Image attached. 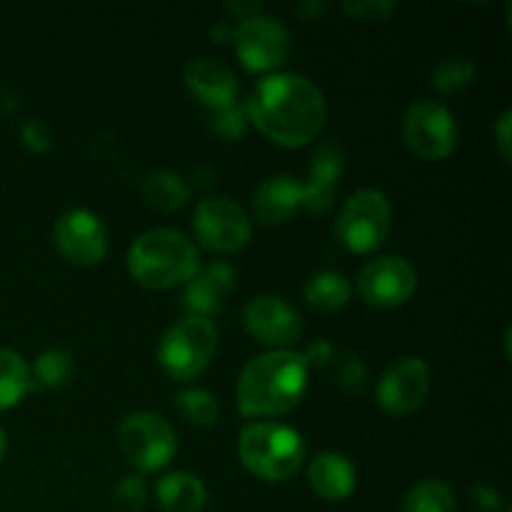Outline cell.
I'll return each instance as SVG.
<instances>
[{
  "label": "cell",
  "mask_w": 512,
  "mask_h": 512,
  "mask_svg": "<svg viewBox=\"0 0 512 512\" xmlns=\"http://www.w3.org/2000/svg\"><path fill=\"white\" fill-rule=\"evenodd\" d=\"M510 125H512V113L510 110H505V113L498 118V123H495V130H493L495 145H498V153L500 158H503V163H510V155H512Z\"/></svg>",
  "instance_id": "1f68e13d"
},
{
  "label": "cell",
  "mask_w": 512,
  "mask_h": 512,
  "mask_svg": "<svg viewBox=\"0 0 512 512\" xmlns=\"http://www.w3.org/2000/svg\"><path fill=\"white\" fill-rule=\"evenodd\" d=\"M175 410L193 428H213L220 420V403L200 388L180 390L175 395Z\"/></svg>",
  "instance_id": "cb8c5ba5"
},
{
  "label": "cell",
  "mask_w": 512,
  "mask_h": 512,
  "mask_svg": "<svg viewBox=\"0 0 512 512\" xmlns=\"http://www.w3.org/2000/svg\"><path fill=\"white\" fill-rule=\"evenodd\" d=\"M350 298V283L345 275L325 270V273L313 275L305 283V300L318 313H335L343 308Z\"/></svg>",
  "instance_id": "ffe728a7"
},
{
  "label": "cell",
  "mask_w": 512,
  "mask_h": 512,
  "mask_svg": "<svg viewBox=\"0 0 512 512\" xmlns=\"http://www.w3.org/2000/svg\"><path fill=\"white\" fill-rule=\"evenodd\" d=\"M238 453L245 468L260 480L280 483L303 468L305 443L298 430L280 423L245 425L238 440Z\"/></svg>",
  "instance_id": "277c9868"
},
{
  "label": "cell",
  "mask_w": 512,
  "mask_h": 512,
  "mask_svg": "<svg viewBox=\"0 0 512 512\" xmlns=\"http://www.w3.org/2000/svg\"><path fill=\"white\" fill-rule=\"evenodd\" d=\"M505 512H512V510H510V508H508V510H505Z\"/></svg>",
  "instance_id": "d590c367"
},
{
  "label": "cell",
  "mask_w": 512,
  "mask_h": 512,
  "mask_svg": "<svg viewBox=\"0 0 512 512\" xmlns=\"http://www.w3.org/2000/svg\"><path fill=\"white\" fill-rule=\"evenodd\" d=\"M5 450H8V438H5V430L0 428V463H3L5 458Z\"/></svg>",
  "instance_id": "e575fe53"
},
{
  "label": "cell",
  "mask_w": 512,
  "mask_h": 512,
  "mask_svg": "<svg viewBox=\"0 0 512 512\" xmlns=\"http://www.w3.org/2000/svg\"><path fill=\"white\" fill-rule=\"evenodd\" d=\"M255 128L285 148L308 145L323 133L328 105L313 80L295 73L265 75L245 100Z\"/></svg>",
  "instance_id": "6da1fadb"
},
{
  "label": "cell",
  "mask_w": 512,
  "mask_h": 512,
  "mask_svg": "<svg viewBox=\"0 0 512 512\" xmlns=\"http://www.w3.org/2000/svg\"><path fill=\"white\" fill-rule=\"evenodd\" d=\"M55 248L75 265H98L108 253V230L90 210L75 208L58 218L53 228Z\"/></svg>",
  "instance_id": "4fadbf2b"
},
{
  "label": "cell",
  "mask_w": 512,
  "mask_h": 512,
  "mask_svg": "<svg viewBox=\"0 0 512 512\" xmlns=\"http://www.w3.org/2000/svg\"><path fill=\"white\" fill-rule=\"evenodd\" d=\"M343 10L360 20H385L390 13H395V3H390V0H363V3H343Z\"/></svg>",
  "instance_id": "f546056e"
},
{
  "label": "cell",
  "mask_w": 512,
  "mask_h": 512,
  "mask_svg": "<svg viewBox=\"0 0 512 512\" xmlns=\"http://www.w3.org/2000/svg\"><path fill=\"white\" fill-rule=\"evenodd\" d=\"M235 273L230 265L213 263L208 268H198V273L188 280L185 288V308L193 310L190 315L208 318L210 313L220 310L225 295L233 290Z\"/></svg>",
  "instance_id": "e0dca14e"
},
{
  "label": "cell",
  "mask_w": 512,
  "mask_h": 512,
  "mask_svg": "<svg viewBox=\"0 0 512 512\" xmlns=\"http://www.w3.org/2000/svg\"><path fill=\"white\" fill-rule=\"evenodd\" d=\"M430 393V368L425 360L405 355L390 363L378 380V403L388 415L403 418L418 410Z\"/></svg>",
  "instance_id": "8fae6325"
},
{
  "label": "cell",
  "mask_w": 512,
  "mask_h": 512,
  "mask_svg": "<svg viewBox=\"0 0 512 512\" xmlns=\"http://www.w3.org/2000/svg\"><path fill=\"white\" fill-rule=\"evenodd\" d=\"M35 380L45 388H63L65 383H70L75 375V360L73 355L65 353V350H45L38 355L33 365Z\"/></svg>",
  "instance_id": "484cf974"
},
{
  "label": "cell",
  "mask_w": 512,
  "mask_h": 512,
  "mask_svg": "<svg viewBox=\"0 0 512 512\" xmlns=\"http://www.w3.org/2000/svg\"><path fill=\"white\" fill-rule=\"evenodd\" d=\"M345 168V150L338 143H323L313 150L310 155V180L308 183L318 185V188L333 190L335 180L343 175Z\"/></svg>",
  "instance_id": "d4e9b609"
},
{
  "label": "cell",
  "mask_w": 512,
  "mask_h": 512,
  "mask_svg": "<svg viewBox=\"0 0 512 512\" xmlns=\"http://www.w3.org/2000/svg\"><path fill=\"white\" fill-rule=\"evenodd\" d=\"M308 360L295 350H270L243 368L238 408L248 418H273L293 410L308 390Z\"/></svg>",
  "instance_id": "7a4b0ae2"
},
{
  "label": "cell",
  "mask_w": 512,
  "mask_h": 512,
  "mask_svg": "<svg viewBox=\"0 0 512 512\" xmlns=\"http://www.w3.org/2000/svg\"><path fill=\"white\" fill-rule=\"evenodd\" d=\"M113 500L123 512H140L148 500V488L138 475H125L113 488Z\"/></svg>",
  "instance_id": "83f0119b"
},
{
  "label": "cell",
  "mask_w": 512,
  "mask_h": 512,
  "mask_svg": "<svg viewBox=\"0 0 512 512\" xmlns=\"http://www.w3.org/2000/svg\"><path fill=\"white\" fill-rule=\"evenodd\" d=\"M245 120H248L245 118V110L235 103V105H230V108L215 110L213 128L218 130L223 138L238 140V138H243V133H245Z\"/></svg>",
  "instance_id": "f1b7e54d"
},
{
  "label": "cell",
  "mask_w": 512,
  "mask_h": 512,
  "mask_svg": "<svg viewBox=\"0 0 512 512\" xmlns=\"http://www.w3.org/2000/svg\"><path fill=\"white\" fill-rule=\"evenodd\" d=\"M415 288H418V273L400 255L370 260L358 275L360 298L375 308H398L410 300Z\"/></svg>",
  "instance_id": "7c38bea8"
},
{
  "label": "cell",
  "mask_w": 512,
  "mask_h": 512,
  "mask_svg": "<svg viewBox=\"0 0 512 512\" xmlns=\"http://www.w3.org/2000/svg\"><path fill=\"white\" fill-rule=\"evenodd\" d=\"M330 353H333L330 343L328 340L320 338V340H315L308 350H305L303 358L308 360V365H325V360H330Z\"/></svg>",
  "instance_id": "836d02e7"
},
{
  "label": "cell",
  "mask_w": 512,
  "mask_h": 512,
  "mask_svg": "<svg viewBox=\"0 0 512 512\" xmlns=\"http://www.w3.org/2000/svg\"><path fill=\"white\" fill-rule=\"evenodd\" d=\"M200 268L193 240L170 228H155L140 235L128 250V270L140 285L153 290L188 283Z\"/></svg>",
  "instance_id": "3957f363"
},
{
  "label": "cell",
  "mask_w": 512,
  "mask_h": 512,
  "mask_svg": "<svg viewBox=\"0 0 512 512\" xmlns=\"http://www.w3.org/2000/svg\"><path fill=\"white\" fill-rule=\"evenodd\" d=\"M20 138H23V143L28 145L30 150H35V153H43V150H48L50 145H53V135H50V130L45 128L43 123H38V120L23 123Z\"/></svg>",
  "instance_id": "4dcf8cb0"
},
{
  "label": "cell",
  "mask_w": 512,
  "mask_h": 512,
  "mask_svg": "<svg viewBox=\"0 0 512 512\" xmlns=\"http://www.w3.org/2000/svg\"><path fill=\"white\" fill-rule=\"evenodd\" d=\"M455 495L448 483L438 478L423 480L405 493L400 512H453Z\"/></svg>",
  "instance_id": "603a6c76"
},
{
  "label": "cell",
  "mask_w": 512,
  "mask_h": 512,
  "mask_svg": "<svg viewBox=\"0 0 512 512\" xmlns=\"http://www.w3.org/2000/svg\"><path fill=\"white\" fill-rule=\"evenodd\" d=\"M188 195V183L178 173H170V170H158V173L148 175L143 183V198L153 208L163 210V213L183 208L188 203Z\"/></svg>",
  "instance_id": "7402d4cb"
},
{
  "label": "cell",
  "mask_w": 512,
  "mask_h": 512,
  "mask_svg": "<svg viewBox=\"0 0 512 512\" xmlns=\"http://www.w3.org/2000/svg\"><path fill=\"white\" fill-rule=\"evenodd\" d=\"M308 483L323 500H345L355 490L358 473L345 455L328 450L313 458L308 468Z\"/></svg>",
  "instance_id": "ac0fdd59"
},
{
  "label": "cell",
  "mask_w": 512,
  "mask_h": 512,
  "mask_svg": "<svg viewBox=\"0 0 512 512\" xmlns=\"http://www.w3.org/2000/svg\"><path fill=\"white\" fill-rule=\"evenodd\" d=\"M408 148L423 160H443L458 145V123L445 105L435 100H418L403 120Z\"/></svg>",
  "instance_id": "ba28073f"
},
{
  "label": "cell",
  "mask_w": 512,
  "mask_h": 512,
  "mask_svg": "<svg viewBox=\"0 0 512 512\" xmlns=\"http://www.w3.org/2000/svg\"><path fill=\"white\" fill-rule=\"evenodd\" d=\"M475 80V63L468 58H445L433 68L430 83L443 93L460 90Z\"/></svg>",
  "instance_id": "4316f807"
},
{
  "label": "cell",
  "mask_w": 512,
  "mask_h": 512,
  "mask_svg": "<svg viewBox=\"0 0 512 512\" xmlns=\"http://www.w3.org/2000/svg\"><path fill=\"white\" fill-rule=\"evenodd\" d=\"M195 238L210 253H235L253 235L248 213L228 198H205L195 208Z\"/></svg>",
  "instance_id": "9c48e42d"
},
{
  "label": "cell",
  "mask_w": 512,
  "mask_h": 512,
  "mask_svg": "<svg viewBox=\"0 0 512 512\" xmlns=\"http://www.w3.org/2000/svg\"><path fill=\"white\" fill-rule=\"evenodd\" d=\"M393 225V208L380 190H358L335 220L340 245L353 253H370L385 243Z\"/></svg>",
  "instance_id": "8992f818"
},
{
  "label": "cell",
  "mask_w": 512,
  "mask_h": 512,
  "mask_svg": "<svg viewBox=\"0 0 512 512\" xmlns=\"http://www.w3.org/2000/svg\"><path fill=\"white\" fill-rule=\"evenodd\" d=\"M243 325L255 340L285 350L303 333V320L298 310L275 295H258L243 310Z\"/></svg>",
  "instance_id": "5bb4252c"
},
{
  "label": "cell",
  "mask_w": 512,
  "mask_h": 512,
  "mask_svg": "<svg viewBox=\"0 0 512 512\" xmlns=\"http://www.w3.org/2000/svg\"><path fill=\"white\" fill-rule=\"evenodd\" d=\"M185 85L190 93L213 110L235 105L238 98V78L233 68L218 58H198L185 68Z\"/></svg>",
  "instance_id": "2e32d148"
},
{
  "label": "cell",
  "mask_w": 512,
  "mask_h": 512,
  "mask_svg": "<svg viewBox=\"0 0 512 512\" xmlns=\"http://www.w3.org/2000/svg\"><path fill=\"white\" fill-rule=\"evenodd\" d=\"M218 350V328L210 318L188 315L160 338L158 363L178 383L195 380Z\"/></svg>",
  "instance_id": "5b68a950"
},
{
  "label": "cell",
  "mask_w": 512,
  "mask_h": 512,
  "mask_svg": "<svg viewBox=\"0 0 512 512\" xmlns=\"http://www.w3.org/2000/svg\"><path fill=\"white\" fill-rule=\"evenodd\" d=\"M308 183H300L293 175H275L263 180L253 195V210L263 223L280 225L300 210H308Z\"/></svg>",
  "instance_id": "9a60e30c"
},
{
  "label": "cell",
  "mask_w": 512,
  "mask_h": 512,
  "mask_svg": "<svg viewBox=\"0 0 512 512\" xmlns=\"http://www.w3.org/2000/svg\"><path fill=\"white\" fill-rule=\"evenodd\" d=\"M33 388L30 368L18 353L0 348V410H8L25 398Z\"/></svg>",
  "instance_id": "44dd1931"
},
{
  "label": "cell",
  "mask_w": 512,
  "mask_h": 512,
  "mask_svg": "<svg viewBox=\"0 0 512 512\" xmlns=\"http://www.w3.org/2000/svg\"><path fill=\"white\" fill-rule=\"evenodd\" d=\"M155 498L165 512H203L208 493L200 478L178 470L155 485Z\"/></svg>",
  "instance_id": "d6986e66"
},
{
  "label": "cell",
  "mask_w": 512,
  "mask_h": 512,
  "mask_svg": "<svg viewBox=\"0 0 512 512\" xmlns=\"http://www.w3.org/2000/svg\"><path fill=\"white\" fill-rule=\"evenodd\" d=\"M233 45L245 68L263 73L288 58L290 33L280 20L255 15V18L238 23L233 33Z\"/></svg>",
  "instance_id": "30bf717a"
},
{
  "label": "cell",
  "mask_w": 512,
  "mask_h": 512,
  "mask_svg": "<svg viewBox=\"0 0 512 512\" xmlns=\"http://www.w3.org/2000/svg\"><path fill=\"white\" fill-rule=\"evenodd\" d=\"M263 8H265L263 3H253V0H250V3H238V0H233V3H225V10H228L233 18H238L240 23H243V20L255 18V15H263Z\"/></svg>",
  "instance_id": "d6a6232c"
},
{
  "label": "cell",
  "mask_w": 512,
  "mask_h": 512,
  "mask_svg": "<svg viewBox=\"0 0 512 512\" xmlns=\"http://www.w3.org/2000/svg\"><path fill=\"white\" fill-rule=\"evenodd\" d=\"M118 448L130 465L143 473H153L173 460L178 438H175L173 425L163 415L140 410V413H130L120 423Z\"/></svg>",
  "instance_id": "52a82bcc"
}]
</instances>
